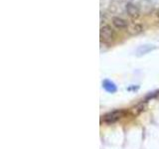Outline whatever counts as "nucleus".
<instances>
[{
	"mask_svg": "<svg viewBox=\"0 0 159 149\" xmlns=\"http://www.w3.org/2000/svg\"><path fill=\"white\" fill-rule=\"evenodd\" d=\"M157 16H158V18H159V12L157 13Z\"/></svg>",
	"mask_w": 159,
	"mask_h": 149,
	"instance_id": "nucleus-5",
	"label": "nucleus"
},
{
	"mask_svg": "<svg viewBox=\"0 0 159 149\" xmlns=\"http://www.w3.org/2000/svg\"><path fill=\"white\" fill-rule=\"evenodd\" d=\"M126 11L127 13L132 17H138V9L132 4H127L126 5Z\"/></svg>",
	"mask_w": 159,
	"mask_h": 149,
	"instance_id": "nucleus-4",
	"label": "nucleus"
},
{
	"mask_svg": "<svg viewBox=\"0 0 159 149\" xmlns=\"http://www.w3.org/2000/svg\"><path fill=\"white\" fill-rule=\"evenodd\" d=\"M143 30V27L140 24H132L130 26H128V32L132 35H137L141 33Z\"/></svg>",
	"mask_w": 159,
	"mask_h": 149,
	"instance_id": "nucleus-3",
	"label": "nucleus"
},
{
	"mask_svg": "<svg viewBox=\"0 0 159 149\" xmlns=\"http://www.w3.org/2000/svg\"><path fill=\"white\" fill-rule=\"evenodd\" d=\"M99 36H101V41L102 42H109L111 41L113 36H114V32L113 29L109 26V25H104L101 28V31H99Z\"/></svg>",
	"mask_w": 159,
	"mask_h": 149,
	"instance_id": "nucleus-1",
	"label": "nucleus"
},
{
	"mask_svg": "<svg viewBox=\"0 0 159 149\" xmlns=\"http://www.w3.org/2000/svg\"><path fill=\"white\" fill-rule=\"evenodd\" d=\"M111 22H112V25L116 28L117 29H126L128 28V23L126 20H124L123 18H120V17H113L112 20H111Z\"/></svg>",
	"mask_w": 159,
	"mask_h": 149,
	"instance_id": "nucleus-2",
	"label": "nucleus"
}]
</instances>
